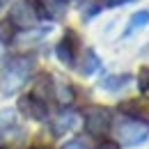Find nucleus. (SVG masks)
<instances>
[{"mask_svg":"<svg viewBox=\"0 0 149 149\" xmlns=\"http://www.w3.org/2000/svg\"><path fill=\"white\" fill-rule=\"evenodd\" d=\"M101 67V60L94 53L92 48H85V55H83V64H80V74L83 76H92L96 69Z\"/></svg>","mask_w":149,"mask_h":149,"instance_id":"ddd939ff","label":"nucleus"},{"mask_svg":"<svg viewBox=\"0 0 149 149\" xmlns=\"http://www.w3.org/2000/svg\"><path fill=\"white\" fill-rule=\"evenodd\" d=\"M19 110L23 112L25 117L41 122V119H46V115H48V103H44V101L35 99L32 94H25V96L19 101Z\"/></svg>","mask_w":149,"mask_h":149,"instance_id":"0eeeda50","label":"nucleus"},{"mask_svg":"<svg viewBox=\"0 0 149 149\" xmlns=\"http://www.w3.org/2000/svg\"><path fill=\"white\" fill-rule=\"evenodd\" d=\"M74 122H76L74 112H60L55 119H53V133L55 135H64L67 131L74 129Z\"/></svg>","mask_w":149,"mask_h":149,"instance_id":"f8f14e48","label":"nucleus"},{"mask_svg":"<svg viewBox=\"0 0 149 149\" xmlns=\"http://www.w3.org/2000/svg\"><path fill=\"white\" fill-rule=\"evenodd\" d=\"M32 67H35V60L30 55L12 57V60L7 62V67H5V71H2V92L7 94V96L19 92L21 87L25 85V80H28V76L32 71Z\"/></svg>","mask_w":149,"mask_h":149,"instance_id":"f257e3e1","label":"nucleus"},{"mask_svg":"<svg viewBox=\"0 0 149 149\" xmlns=\"http://www.w3.org/2000/svg\"><path fill=\"white\" fill-rule=\"evenodd\" d=\"M129 83H131L129 74H110V76H103V78H101L99 87L106 90V92H119V90H124Z\"/></svg>","mask_w":149,"mask_h":149,"instance_id":"1a4fd4ad","label":"nucleus"},{"mask_svg":"<svg viewBox=\"0 0 149 149\" xmlns=\"http://www.w3.org/2000/svg\"><path fill=\"white\" fill-rule=\"evenodd\" d=\"M117 138L124 147H138L149 138V124H142L138 119L124 117L117 124Z\"/></svg>","mask_w":149,"mask_h":149,"instance_id":"7ed1b4c3","label":"nucleus"},{"mask_svg":"<svg viewBox=\"0 0 149 149\" xmlns=\"http://www.w3.org/2000/svg\"><path fill=\"white\" fill-rule=\"evenodd\" d=\"M76 53H78V37H76L74 32H67L64 39L55 46V55L62 64L74 67L76 64Z\"/></svg>","mask_w":149,"mask_h":149,"instance_id":"39448f33","label":"nucleus"},{"mask_svg":"<svg viewBox=\"0 0 149 149\" xmlns=\"http://www.w3.org/2000/svg\"><path fill=\"white\" fill-rule=\"evenodd\" d=\"M62 149H87L80 140H69L67 145H62Z\"/></svg>","mask_w":149,"mask_h":149,"instance_id":"a211bd4d","label":"nucleus"},{"mask_svg":"<svg viewBox=\"0 0 149 149\" xmlns=\"http://www.w3.org/2000/svg\"><path fill=\"white\" fill-rule=\"evenodd\" d=\"M9 124H14V110H2L0 112V129L9 126Z\"/></svg>","mask_w":149,"mask_h":149,"instance_id":"f3484780","label":"nucleus"},{"mask_svg":"<svg viewBox=\"0 0 149 149\" xmlns=\"http://www.w3.org/2000/svg\"><path fill=\"white\" fill-rule=\"evenodd\" d=\"M138 87H140V92H149V67H140V74H138Z\"/></svg>","mask_w":149,"mask_h":149,"instance_id":"2eb2a0df","label":"nucleus"},{"mask_svg":"<svg viewBox=\"0 0 149 149\" xmlns=\"http://www.w3.org/2000/svg\"><path fill=\"white\" fill-rule=\"evenodd\" d=\"M55 96L60 103H71V99H74V92H71V87L69 85H64V83H60L55 90Z\"/></svg>","mask_w":149,"mask_h":149,"instance_id":"4468645a","label":"nucleus"},{"mask_svg":"<svg viewBox=\"0 0 149 149\" xmlns=\"http://www.w3.org/2000/svg\"><path fill=\"white\" fill-rule=\"evenodd\" d=\"M149 23V9H140V12H133L131 14V19L126 21V28H124V37H131L133 32H138V30H142L145 25Z\"/></svg>","mask_w":149,"mask_h":149,"instance_id":"9d476101","label":"nucleus"},{"mask_svg":"<svg viewBox=\"0 0 149 149\" xmlns=\"http://www.w3.org/2000/svg\"><path fill=\"white\" fill-rule=\"evenodd\" d=\"M9 28H12L9 21L0 23V39H5V41H12V39H14V30H9Z\"/></svg>","mask_w":149,"mask_h":149,"instance_id":"dca6fc26","label":"nucleus"},{"mask_svg":"<svg viewBox=\"0 0 149 149\" xmlns=\"http://www.w3.org/2000/svg\"><path fill=\"white\" fill-rule=\"evenodd\" d=\"M126 2H133V0H103L101 5L103 7H119V5H126Z\"/></svg>","mask_w":149,"mask_h":149,"instance_id":"6ab92c4d","label":"nucleus"},{"mask_svg":"<svg viewBox=\"0 0 149 149\" xmlns=\"http://www.w3.org/2000/svg\"><path fill=\"white\" fill-rule=\"evenodd\" d=\"M9 23L19 30H35L39 23V12L32 0H16L9 7Z\"/></svg>","mask_w":149,"mask_h":149,"instance_id":"f03ea898","label":"nucleus"},{"mask_svg":"<svg viewBox=\"0 0 149 149\" xmlns=\"http://www.w3.org/2000/svg\"><path fill=\"white\" fill-rule=\"evenodd\" d=\"M110 124H112V117H110V110L103 108V106H90L85 110V131L94 135V138H101L110 131Z\"/></svg>","mask_w":149,"mask_h":149,"instance_id":"20e7f679","label":"nucleus"},{"mask_svg":"<svg viewBox=\"0 0 149 149\" xmlns=\"http://www.w3.org/2000/svg\"><path fill=\"white\" fill-rule=\"evenodd\" d=\"M119 112H124L131 119H138L142 124L149 122V99H129L119 103Z\"/></svg>","mask_w":149,"mask_h":149,"instance_id":"423d86ee","label":"nucleus"},{"mask_svg":"<svg viewBox=\"0 0 149 149\" xmlns=\"http://www.w3.org/2000/svg\"><path fill=\"white\" fill-rule=\"evenodd\" d=\"M96 149H119V145H117V142H110V140H106V142H101Z\"/></svg>","mask_w":149,"mask_h":149,"instance_id":"aec40b11","label":"nucleus"},{"mask_svg":"<svg viewBox=\"0 0 149 149\" xmlns=\"http://www.w3.org/2000/svg\"><path fill=\"white\" fill-rule=\"evenodd\" d=\"M39 7H41V14L51 21H57L67 14V7H69V0H37Z\"/></svg>","mask_w":149,"mask_h":149,"instance_id":"6e6552de","label":"nucleus"},{"mask_svg":"<svg viewBox=\"0 0 149 149\" xmlns=\"http://www.w3.org/2000/svg\"><path fill=\"white\" fill-rule=\"evenodd\" d=\"M30 94L35 96V99H39V101H44V103H48V99L53 96V87H51V78L48 76H39L37 80H35V85H32V90H30Z\"/></svg>","mask_w":149,"mask_h":149,"instance_id":"9b49d317","label":"nucleus"}]
</instances>
